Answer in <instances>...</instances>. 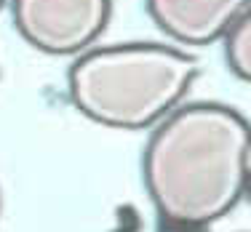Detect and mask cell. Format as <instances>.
Wrapping results in <instances>:
<instances>
[{
    "label": "cell",
    "instance_id": "cell-1",
    "mask_svg": "<svg viewBox=\"0 0 251 232\" xmlns=\"http://www.w3.org/2000/svg\"><path fill=\"white\" fill-rule=\"evenodd\" d=\"M251 123L222 102L171 110L147 139L142 179L166 224L201 230L219 222L246 195Z\"/></svg>",
    "mask_w": 251,
    "mask_h": 232
},
{
    "label": "cell",
    "instance_id": "cell-2",
    "mask_svg": "<svg viewBox=\"0 0 251 232\" xmlns=\"http://www.w3.org/2000/svg\"><path fill=\"white\" fill-rule=\"evenodd\" d=\"M198 62L176 46L121 43L77 53L67 72L80 115L115 131L152 128L184 102Z\"/></svg>",
    "mask_w": 251,
    "mask_h": 232
},
{
    "label": "cell",
    "instance_id": "cell-4",
    "mask_svg": "<svg viewBox=\"0 0 251 232\" xmlns=\"http://www.w3.org/2000/svg\"><path fill=\"white\" fill-rule=\"evenodd\" d=\"M251 0H147L155 27L182 46H211L241 19Z\"/></svg>",
    "mask_w": 251,
    "mask_h": 232
},
{
    "label": "cell",
    "instance_id": "cell-5",
    "mask_svg": "<svg viewBox=\"0 0 251 232\" xmlns=\"http://www.w3.org/2000/svg\"><path fill=\"white\" fill-rule=\"evenodd\" d=\"M225 59L232 75L251 83V5L225 35Z\"/></svg>",
    "mask_w": 251,
    "mask_h": 232
},
{
    "label": "cell",
    "instance_id": "cell-7",
    "mask_svg": "<svg viewBox=\"0 0 251 232\" xmlns=\"http://www.w3.org/2000/svg\"><path fill=\"white\" fill-rule=\"evenodd\" d=\"M3 5H8V0H0V11H3Z\"/></svg>",
    "mask_w": 251,
    "mask_h": 232
},
{
    "label": "cell",
    "instance_id": "cell-3",
    "mask_svg": "<svg viewBox=\"0 0 251 232\" xmlns=\"http://www.w3.org/2000/svg\"><path fill=\"white\" fill-rule=\"evenodd\" d=\"M14 27L49 56H77L107 29L112 0H8Z\"/></svg>",
    "mask_w": 251,
    "mask_h": 232
},
{
    "label": "cell",
    "instance_id": "cell-6",
    "mask_svg": "<svg viewBox=\"0 0 251 232\" xmlns=\"http://www.w3.org/2000/svg\"><path fill=\"white\" fill-rule=\"evenodd\" d=\"M243 198H249V203H251V136H249V147H246V195Z\"/></svg>",
    "mask_w": 251,
    "mask_h": 232
},
{
    "label": "cell",
    "instance_id": "cell-8",
    "mask_svg": "<svg viewBox=\"0 0 251 232\" xmlns=\"http://www.w3.org/2000/svg\"><path fill=\"white\" fill-rule=\"evenodd\" d=\"M0 208H3V198H0Z\"/></svg>",
    "mask_w": 251,
    "mask_h": 232
}]
</instances>
